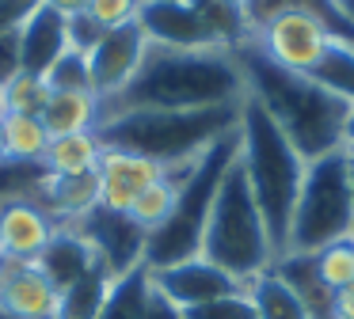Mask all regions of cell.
Segmentation results:
<instances>
[{
  "label": "cell",
  "mask_w": 354,
  "mask_h": 319,
  "mask_svg": "<svg viewBox=\"0 0 354 319\" xmlns=\"http://www.w3.org/2000/svg\"><path fill=\"white\" fill-rule=\"evenodd\" d=\"M244 72L232 50H168L153 46L118 95L100 103V122L130 110H206L244 99Z\"/></svg>",
  "instance_id": "cell-1"
},
{
  "label": "cell",
  "mask_w": 354,
  "mask_h": 319,
  "mask_svg": "<svg viewBox=\"0 0 354 319\" xmlns=\"http://www.w3.org/2000/svg\"><path fill=\"white\" fill-rule=\"evenodd\" d=\"M232 53H236V65L244 72L248 95L274 118V126L290 137V144L305 156V164L343 148V122L351 103H343L328 88H320L308 72L274 65L252 42Z\"/></svg>",
  "instance_id": "cell-2"
},
{
  "label": "cell",
  "mask_w": 354,
  "mask_h": 319,
  "mask_svg": "<svg viewBox=\"0 0 354 319\" xmlns=\"http://www.w3.org/2000/svg\"><path fill=\"white\" fill-rule=\"evenodd\" d=\"M240 167L248 175L252 197L263 213L270 247L282 258L290 247V224H293V205H297L301 182H305V156L290 144V137L274 126L267 110L244 91L240 103ZM274 258V262H278Z\"/></svg>",
  "instance_id": "cell-3"
},
{
  "label": "cell",
  "mask_w": 354,
  "mask_h": 319,
  "mask_svg": "<svg viewBox=\"0 0 354 319\" xmlns=\"http://www.w3.org/2000/svg\"><path fill=\"white\" fill-rule=\"evenodd\" d=\"M244 103V99H240ZM236 106H206V110H130L111 114L95 126V137L111 148L138 152L160 167H187L240 122Z\"/></svg>",
  "instance_id": "cell-4"
},
{
  "label": "cell",
  "mask_w": 354,
  "mask_h": 319,
  "mask_svg": "<svg viewBox=\"0 0 354 319\" xmlns=\"http://www.w3.org/2000/svg\"><path fill=\"white\" fill-rule=\"evenodd\" d=\"M202 258H209L244 285L259 278L263 270H270L278 258L270 247L263 213L252 197V186H248V175L240 167V156L232 160V167L217 186L214 209H209L206 232H202Z\"/></svg>",
  "instance_id": "cell-5"
},
{
  "label": "cell",
  "mask_w": 354,
  "mask_h": 319,
  "mask_svg": "<svg viewBox=\"0 0 354 319\" xmlns=\"http://www.w3.org/2000/svg\"><path fill=\"white\" fill-rule=\"evenodd\" d=\"M236 156H240V129H232V133L217 137V141L194 160V167L183 175V182H179V197H176L171 217L164 220L156 232H149V243H145V266L149 270H160V266L202 255V232H206L217 186H221L225 171L232 167Z\"/></svg>",
  "instance_id": "cell-6"
},
{
  "label": "cell",
  "mask_w": 354,
  "mask_h": 319,
  "mask_svg": "<svg viewBox=\"0 0 354 319\" xmlns=\"http://www.w3.org/2000/svg\"><path fill=\"white\" fill-rule=\"evenodd\" d=\"M354 235V197L346 179V148L308 160L297 205H293L290 247L286 255H316Z\"/></svg>",
  "instance_id": "cell-7"
},
{
  "label": "cell",
  "mask_w": 354,
  "mask_h": 319,
  "mask_svg": "<svg viewBox=\"0 0 354 319\" xmlns=\"http://www.w3.org/2000/svg\"><path fill=\"white\" fill-rule=\"evenodd\" d=\"M331 38L354 42V27L339 15L331 0H308V4H286L263 15L255 23L252 46H259L274 65L308 72L320 61V53L328 50Z\"/></svg>",
  "instance_id": "cell-8"
},
{
  "label": "cell",
  "mask_w": 354,
  "mask_h": 319,
  "mask_svg": "<svg viewBox=\"0 0 354 319\" xmlns=\"http://www.w3.org/2000/svg\"><path fill=\"white\" fill-rule=\"evenodd\" d=\"M145 53H149V35L138 19L122 23V27H111L107 35L84 53L88 91H92L100 103H107L111 95H118V91L133 80V72L141 68Z\"/></svg>",
  "instance_id": "cell-9"
},
{
  "label": "cell",
  "mask_w": 354,
  "mask_h": 319,
  "mask_svg": "<svg viewBox=\"0 0 354 319\" xmlns=\"http://www.w3.org/2000/svg\"><path fill=\"white\" fill-rule=\"evenodd\" d=\"M73 228H80V235L92 243L95 258H100V262L107 266L115 278H122V273L145 266L149 232L133 224L130 213H115V209H103V205H95V209L88 213L80 224H73Z\"/></svg>",
  "instance_id": "cell-10"
},
{
  "label": "cell",
  "mask_w": 354,
  "mask_h": 319,
  "mask_svg": "<svg viewBox=\"0 0 354 319\" xmlns=\"http://www.w3.org/2000/svg\"><path fill=\"white\" fill-rule=\"evenodd\" d=\"M149 281L176 308H194V304H209V300H221V296H232V293H244L248 289L244 281H236L232 273H225L221 266H214L202 255L160 266V270H149Z\"/></svg>",
  "instance_id": "cell-11"
},
{
  "label": "cell",
  "mask_w": 354,
  "mask_h": 319,
  "mask_svg": "<svg viewBox=\"0 0 354 319\" xmlns=\"http://www.w3.org/2000/svg\"><path fill=\"white\" fill-rule=\"evenodd\" d=\"M57 228L62 224L50 217V209L31 190L0 197V251H4V258L35 262L46 251V243L54 240Z\"/></svg>",
  "instance_id": "cell-12"
},
{
  "label": "cell",
  "mask_w": 354,
  "mask_h": 319,
  "mask_svg": "<svg viewBox=\"0 0 354 319\" xmlns=\"http://www.w3.org/2000/svg\"><path fill=\"white\" fill-rule=\"evenodd\" d=\"M138 23L153 46L168 50H225L191 0H141Z\"/></svg>",
  "instance_id": "cell-13"
},
{
  "label": "cell",
  "mask_w": 354,
  "mask_h": 319,
  "mask_svg": "<svg viewBox=\"0 0 354 319\" xmlns=\"http://www.w3.org/2000/svg\"><path fill=\"white\" fill-rule=\"evenodd\" d=\"M62 289L42 273L39 262H8L0 266V308L16 319H57Z\"/></svg>",
  "instance_id": "cell-14"
},
{
  "label": "cell",
  "mask_w": 354,
  "mask_h": 319,
  "mask_svg": "<svg viewBox=\"0 0 354 319\" xmlns=\"http://www.w3.org/2000/svg\"><path fill=\"white\" fill-rule=\"evenodd\" d=\"M103 144V141H100ZM168 167H160L156 160H145L138 152H126V148H111L103 144V156H100V205L103 209H115V213H130L133 197L156 182Z\"/></svg>",
  "instance_id": "cell-15"
},
{
  "label": "cell",
  "mask_w": 354,
  "mask_h": 319,
  "mask_svg": "<svg viewBox=\"0 0 354 319\" xmlns=\"http://www.w3.org/2000/svg\"><path fill=\"white\" fill-rule=\"evenodd\" d=\"M31 194L50 209L57 224H80L100 205V175H39Z\"/></svg>",
  "instance_id": "cell-16"
},
{
  "label": "cell",
  "mask_w": 354,
  "mask_h": 319,
  "mask_svg": "<svg viewBox=\"0 0 354 319\" xmlns=\"http://www.w3.org/2000/svg\"><path fill=\"white\" fill-rule=\"evenodd\" d=\"M69 50V19L54 12L50 4H39L27 23L19 27V57H24V72L46 76L62 53Z\"/></svg>",
  "instance_id": "cell-17"
},
{
  "label": "cell",
  "mask_w": 354,
  "mask_h": 319,
  "mask_svg": "<svg viewBox=\"0 0 354 319\" xmlns=\"http://www.w3.org/2000/svg\"><path fill=\"white\" fill-rule=\"evenodd\" d=\"M35 262L42 266V273H46V278L54 281L57 289H65V285H73V281H77L84 270H92L100 258H95L92 243L80 235V228L62 224V228L54 232V240L46 243V251H42Z\"/></svg>",
  "instance_id": "cell-18"
},
{
  "label": "cell",
  "mask_w": 354,
  "mask_h": 319,
  "mask_svg": "<svg viewBox=\"0 0 354 319\" xmlns=\"http://www.w3.org/2000/svg\"><path fill=\"white\" fill-rule=\"evenodd\" d=\"M274 270L282 273V281L297 293V300L305 304L308 319H339L335 289L324 285V278L316 273V258L313 255H282L274 262Z\"/></svg>",
  "instance_id": "cell-19"
},
{
  "label": "cell",
  "mask_w": 354,
  "mask_h": 319,
  "mask_svg": "<svg viewBox=\"0 0 354 319\" xmlns=\"http://www.w3.org/2000/svg\"><path fill=\"white\" fill-rule=\"evenodd\" d=\"M42 122H46L50 137L95 133V126H100V99L92 91H50Z\"/></svg>",
  "instance_id": "cell-20"
},
{
  "label": "cell",
  "mask_w": 354,
  "mask_h": 319,
  "mask_svg": "<svg viewBox=\"0 0 354 319\" xmlns=\"http://www.w3.org/2000/svg\"><path fill=\"white\" fill-rule=\"evenodd\" d=\"M0 133H4V164L42 167L50 144V129L42 118L31 114H0Z\"/></svg>",
  "instance_id": "cell-21"
},
{
  "label": "cell",
  "mask_w": 354,
  "mask_h": 319,
  "mask_svg": "<svg viewBox=\"0 0 354 319\" xmlns=\"http://www.w3.org/2000/svg\"><path fill=\"white\" fill-rule=\"evenodd\" d=\"M103 144L95 133H65L50 137L46 156H42V171L46 175H92L100 167Z\"/></svg>",
  "instance_id": "cell-22"
},
{
  "label": "cell",
  "mask_w": 354,
  "mask_h": 319,
  "mask_svg": "<svg viewBox=\"0 0 354 319\" xmlns=\"http://www.w3.org/2000/svg\"><path fill=\"white\" fill-rule=\"evenodd\" d=\"M194 164L187 167H168V171L160 175L156 182H149L145 190H141L138 197H133L130 205V220L138 228H145V232H156V228L164 224V220L171 217V209H176V197H179V182H183V175L191 171Z\"/></svg>",
  "instance_id": "cell-23"
},
{
  "label": "cell",
  "mask_w": 354,
  "mask_h": 319,
  "mask_svg": "<svg viewBox=\"0 0 354 319\" xmlns=\"http://www.w3.org/2000/svg\"><path fill=\"white\" fill-rule=\"evenodd\" d=\"M111 285H115V273L103 262H95L92 270H84L73 285L62 289V300H57V319H95L107 300Z\"/></svg>",
  "instance_id": "cell-24"
},
{
  "label": "cell",
  "mask_w": 354,
  "mask_h": 319,
  "mask_svg": "<svg viewBox=\"0 0 354 319\" xmlns=\"http://www.w3.org/2000/svg\"><path fill=\"white\" fill-rule=\"evenodd\" d=\"M248 296L255 304V319H308L305 304L297 300V293L286 285L274 266L248 281Z\"/></svg>",
  "instance_id": "cell-25"
},
{
  "label": "cell",
  "mask_w": 354,
  "mask_h": 319,
  "mask_svg": "<svg viewBox=\"0 0 354 319\" xmlns=\"http://www.w3.org/2000/svg\"><path fill=\"white\" fill-rule=\"evenodd\" d=\"M198 8V15L206 19V27L214 30V38L225 46V50H240V46L252 42L255 23L248 15V8L229 4V0H191Z\"/></svg>",
  "instance_id": "cell-26"
},
{
  "label": "cell",
  "mask_w": 354,
  "mask_h": 319,
  "mask_svg": "<svg viewBox=\"0 0 354 319\" xmlns=\"http://www.w3.org/2000/svg\"><path fill=\"white\" fill-rule=\"evenodd\" d=\"M320 88H328L331 95H339L343 103H354V42L346 38H331L328 50L320 53L313 68H308Z\"/></svg>",
  "instance_id": "cell-27"
},
{
  "label": "cell",
  "mask_w": 354,
  "mask_h": 319,
  "mask_svg": "<svg viewBox=\"0 0 354 319\" xmlns=\"http://www.w3.org/2000/svg\"><path fill=\"white\" fill-rule=\"evenodd\" d=\"M149 289H153L149 266H138V270L115 278V285H111V293L95 319H141L145 316V304H149Z\"/></svg>",
  "instance_id": "cell-28"
},
{
  "label": "cell",
  "mask_w": 354,
  "mask_h": 319,
  "mask_svg": "<svg viewBox=\"0 0 354 319\" xmlns=\"http://www.w3.org/2000/svg\"><path fill=\"white\" fill-rule=\"evenodd\" d=\"M50 103V84L35 72H19L0 88V114H31L42 118Z\"/></svg>",
  "instance_id": "cell-29"
},
{
  "label": "cell",
  "mask_w": 354,
  "mask_h": 319,
  "mask_svg": "<svg viewBox=\"0 0 354 319\" xmlns=\"http://www.w3.org/2000/svg\"><path fill=\"white\" fill-rule=\"evenodd\" d=\"M316 273L324 278V285L328 289H346V285H354V235L351 240H339V243H331V247H324V251H316Z\"/></svg>",
  "instance_id": "cell-30"
},
{
  "label": "cell",
  "mask_w": 354,
  "mask_h": 319,
  "mask_svg": "<svg viewBox=\"0 0 354 319\" xmlns=\"http://www.w3.org/2000/svg\"><path fill=\"white\" fill-rule=\"evenodd\" d=\"M42 80L50 84V91H88V61L80 50H65L54 65L46 68Z\"/></svg>",
  "instance_id": "cell-31"
},
{
  "label": "cell",
  "mask_w": 354,
  "mask_h": 319,
  "mask_svg": "<svg viewBox=\"0 0 354 319\" xmlns=\"http://www.w3.org/2000/svg\"><path fill=\"white\" fill-rule=\"evenodd\" d=\"M183 319H255V304H252V296H248V289H244V293L221 296V300L183 308Z\"/></svg>",
  "instance_id": "cell-32"
},
{
  "label": "cell",
  "mask_w": 354,
  "mask_h": 319,
  "mask_svg": "<svg viewBox=\"0 0 354 319\" xmlns=\"http://www.w3.org/2000/svg\"><path fill=\"white\" fill-rule=\"evenodd\" d=\"M138 12H141V0H88V15H92L103 30L133 23Z\"/></svg>",
  "instance_id": "cell-33"
},
{
  "label": "cell",
  "mask_w": 354,
  "mask_h": 319,
  "mask_svg": "<svg viewBox=\"0 0 354 319\" xmlns=\"http://www.w3.org/2000/svg\"><path fill=\"white\" fill-rule=\"evenodd\" d=\"M103 35H107V30H103V27H100V23H95L88 12H80V15H73V19H69V50L88 53V50H92V46L103 38Z\"/></svg>",
  "instance_id": "cell-34"
},
{
  "label": "cell",
  "mask_w": 354,
  "mask_h": 319,
  "mask_svg": "<svg viewBox=\"0 0 354 319\" xmlns=\"http://www.w3.org/2000/svg\"><path fill=\"white\" fill-rule=\"evenodd\" d=\"M24 72V57H19V27L16 30H0V88L12 76Z\"/></svg>",
  "instance_id": "cell-35"
},
{
  "label": "cell",
  "mask_w": 354,
  "mask_h": 319,
  "mask_svg": "<svg viewBox=\"0 0 354 319\" xmlns=\"http://www.w3.org/2000/svg\"><path fill=\"white\" fill-rule=\"evenodd\" d=\"M42 0H0V30H16L27 23V15L39 8Z\"/></svg>",
  "instance_id": "cell-36"
},
{
  "label": "cell",
  "mask_w": 354,
  "mask_h": 319,
  "mask_svg": "<svg viewBox=\"0 0 354 319\" xmlns=\"http://www.w3.org/2000/svg\"><path fill=\"white\" fill-rule=\"evenodd\" d=\"M141 319H183V308H176L164 293L149 289V304H145V316Z\"/></svg>",
  "instance_id": "cell-37"
},
{
  "label": "cell",
  "mask_w": 354,
  "mask_h": 319,
  "mask_svg": "<svg viewBox=\"0 0 354 319\" xmlns=\"http://www.w3.org/2000/svg\"><path fill=\"white\" fill-rule=\"evenodd\" d=\"M286 4H308V0H255V4L248 8V15H252V23H259L263 15H270L274 8H286Z\"/></svg>",
  "instance_id": "cell-38"
},
{
  "label": "cell",
  "mask_w": 354,
  "mask_h": 319,
  "mask_svg": "<svg viewBox=\"0 0 354 319\" xmlns=\"http://www.w3.org/2000/svg\"><path fill=\"white\" fill-rule=\"evenodd\" d=\"M42 4H50L54 12H62L65 19H73V15L88 12V0H42Z\"/></svg>",
  "instance_id": "cell-39"
},
{
  "label": "cell",
  "mask_w": 354,
  "mask_h": 319,
  "mask_svg": "<svg viewBox=\"0 0 354 319\" xmlns=\"http://www.w3.org/2000/svg\"><path fill=\"white\" fill-rule=\"evenodd\" d=\"M335 311H339V319H354V285L335 293Z\"/></svg>",
  "instance_id": "cell-40"
},
{
  "label": "cell",
  "mask_w": 354,
  "mask_h": 319,
  "mask_svg": "<svg viewBox=\"0 0 354 319\" xmlns=\"http://www.w3.org/2000/svg\"><path fill=\"white\" fill-rule=\"evenodd\" d=\"M343 148L354 152V103H351V110H346V122H343Z\"/></svg>",
  "instance_id": "cell-41"
},
{
  "label": "cell",
  "mask_w": 354,
  "mask_h": 319,
  "mask_svg": "<svg viewBox=\"0 0 354 319\" xmlns=\"http://www.w3.org/2000/svg\"><path fill=\"white\" fill-rule=\"evenodd\" d=\"M331 4H335V8H339V15H343V19L354 27V0H331Z\"/></svg>",
  "instance_id": "cell-42"
},
{
  "label": "cell",
  "mask_w": 354,
  "mask_h": 319,
  "mask_svg": "<svg viewBox=\"0 0 354 319\" xmlns=\"http://www.w3.org/2000/svg\"><path fill=\"white\" fill-rule=\"evenodd\" d=\"M346 179H351V197H354V152H346Z\"/></svg>",
  "instance_id": "cell-43"
},
{
  "label": "cell",
  "mask_w": 354,
  "mask_h": 319,
  "mask_svg": "<svg viewBox=\"0 0 354 319\" xmlns=\"http://www.w3.org/2000/svg\"><path fill=\"white\" fill-rule=\"evenodd\" d=\"M229 4H240V8H252L255 0H229Z\"/></svg>",
  "instance_id": "cell-44"
},
{
  "label": "cell",
  "mask_w": 354,
  "mask_h": 319,
  "mask_svg": "<svg viewBox=\"0 0 354 319\" xmlns=\"http://www.w3.org/2000/svg\"><path fill=\"white\" fill-rule=\"evenodd\" d=\"M0 164H4V133H0Z\"/></svg>",
  "instance_id": "cell-45"
}]
</instances>
